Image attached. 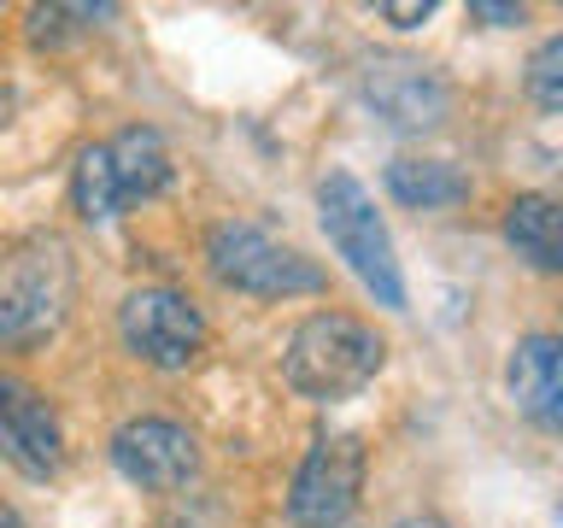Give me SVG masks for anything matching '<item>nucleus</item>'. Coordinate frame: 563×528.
<instances>
[{"mask_svg":"<svg viewBox=\"0 0 563 528\" xmlns=\"http://www.w3.org/2000/svg\"><path fill=\"white\" fill-rule=\"evenodd\" d=\"M382 359H387V341L369 323H358L346 311H317L294 329L282 376H288L294 394L334 405V399H352L358 387L376 382Z\"/></svg>","mask_w":563,"mask_h":528,"instance_id":"obj_1","label":"nucleus"},{"mask_svg":"<svg viewBox=\"0 0 563 528\" xmlns=\"http://www.w3.org/2000/svg\"><path fill=\"white\" fill-rule=\"evenodd\" d=\"M317 218H323L329 246L346 258V271L376 294V306L405 311V276H399V258H394V235H387L382 211H376V200H369V188L358 176L329 170L323 183H317Z\"/></svg>","mask_w":563,"mask_h":528,"instance_id":"obj_2","label":"nucleus"},{"mask_svg":"<svg viewBox=\"0 0 563 528\" xmlns=\"http://www.w3.org/2000/svg\"><path fill=\"white\" fill-rule=\"evenodd\" d=\"M206 258H211V276L235 294H258V299L323 294V271L306 253H294L288 241L264 235L258 223H218L206 235Z\"/></svg>","mask_w":563,"mask_h":528,"instance_id":"obj_3","label":"nucleus"},{"mask_svg":"<svg viewBox=\"0 0 563 528\" xmlns=\"http://www.w3.org/2000/svg\"><path fill=\"white\" fill-rule=\"evenodd\" d=\"M70 311V258L59 241L24 246L0 276V346H42Z\"/></svg>","mask_w":563,"mask_h":528,"instance_id":"obj_4","label":"nucleus"},{"mask_svg":"<svg viewBox=\"0 0 563 528\" xmlns=\"http://www.w3.org/2000/svg\"><path fill=\"white\" fill-rule=\"evenodd\" d=\"M364 493V447L358 435H317L311 452L299 458L288 487V517L299 528H341L358 510Z\"/></svg>","mask_w":563,"mask_h":528,"instance_id":"obj_5","label":"nucleus"},{"mask_svg":"<svg viewBox=\"0 0 563 528\" xmlns=\"http://www.w3.org/2000/svg\"><path fill=\"white\" fill-rule=\"evenodd\" d=\"M118 334L141 364L153 370H188L206 346V317L176 288H135L118 311Z\"/></svg>","mask_w":563,"mask_h":528,"instance_id":"obj_6","label":"nucleus"},{"mask_svg":"<svg viewBox=\"0 0 563 528\" xmlns=\"http://www.w3.org/2000/svg\"><path fill=\"white\" fill-rule=\"evenodd\" d=\"M112 464L123 482H135L147 493H183L200 475V447L170 417H130L112 435Z\"/></svg>","mask_w":563,"mask_h":528,"instance_id":"obj_7","label":"nucleus"},{"mask_svg":"<svg viewBox=\"0 0 563 528\" xmlns=\"http://www.w3.org/2000/svg\"><path fill=\"white\" fill-rule=\"evenodd\" d=\"M0 458H7L18 475H30V482H47V475H59V464H65L59 417H53V405L18 376H0Z\"/></svg>","mask_w":563,"mask_h":528,"instance_id":"obj_8","label":"nucleus"},{"mask_svg":"<svg viewBox=\"0 0 563 528\" xmlns=\"http://www.w3.org/2000/svg\"><path fill=\"white\" fill-rule=\"evenodd\" d=\"M364 100L382 123L411 130V135L434 130V123L446 118V88H440V77L417 59H369L364 65Z\"/></svg>","mask_w":563,"mask_h":528,"instance_id":"obj_9","label":"nucleus"},{"mask_svg":"<svg viewBox=\"0 0 563 528\" xmlns=\"http://www.w3.org/2000/svg\"><path fill=\"white\" fill-rule=\"evenodd\" d=\"M505 387L517 411L545 435H563V334H528L505 364Z\"/></svg>","mask_w":563,"mask_h":528,"instance_id":"obj_10","label":"nucleus"},{"mask_svg":"<svg viewBox=\"0 0 563 528\" xmlns=\"http://www.w3.org/2000/svg\"><path fill=\"white\" fill-rule=\"evenodd\" d=\"M106 158H112V176H118V194L123 206L135 200H153V194L170 188V147L158 130H118L112 141H106Z\"/></svg>","mask_w":563,"mask_h":528,"instance_id":"obj_11","label":"nucleus"},{"mask_svg":"<svg viewBox=\"0 0 563 528\" xmlns=\"http://www.w3.org/2000/svg\"><path fill=\"white\" fill-rule=\"evenodd\" d=\"M505 241L534 264V271H563V206L545 194H522L505 206Z\"/></svg>","mask_w":563,"mask_h":528,"instance_id":"obj_12","label":"nucleus"},{"mask_svg":"<svg viewBox=\"0 0 563 528\" xmlns=\"http://www.w3.org/2000/svg\"><path fill=\"white\" fill-rule=\"evenodd\" d=\"M387 194L411 211H440V206L470 200V176L446 165V158H394L387 165Z\"/></svg>","mask_w":563,"mask_h":528,"instance_id":"obj_13","label":"nucleus"},{"mask_svg":"<svg viewBox=\"0 0 563 528\" xmlns=\"http://www.w3.org/2000/svg\"><path fill=\"white\" fill-rule=\"evenodd\" d=\"M70 200H77V218L88 223H112L123 211V194H118V176H112V158H106V141L77 153V170H70Z\"/></svg>","mask_w":563,"mask_h":528,"instance_id":"obj_14","label":"nucleus"},{"mask_svg":"<svg viewBox=\"0 0 563 528\" xmlns=\"http://www.w3.org/2000/svg\"><path fill=\"white\" fill-rule=\"evenodd\" d=\"M528 95L545 112H563V35H552L534 59H528Z\"/></svg>","mask_w":563,"mask_h":528,"instance_id":"obj_15","label":"nucleus"},{"mask_svg":"<svg viewBox=\"0 0 563 528\" xmlns=\"http://www.w3.org/2000/svg\"><path fill=\"white\" fill-rule=\"evenodd\" d=\"M382 18H387V24H399V30H417V24H429V18H434V0H382Z\"/></svg>","mask_w":563,"mask_h":528,"instance_id":"obj_16","label":"nucleus"},{"mask_svg":"<svg viewBox=\"0 0 563 528\" xmlns=\"http://www.w3.org/2000/svg\"><path fill=\"white\" fill-rule=\"evenodd\" d=\"M470 18H482V24H522V7H499V0H470Z\"/></svg>","mask_w":563,"mask_h":528,"instance_id":"obj_17","label":"nucleus"},{"mask_svg":"<svg viewBox=\"0 0 563 528\" xmlns=\"http://www.w3.org/2000/svg\"><path fill=\"white\" fill-rule=\"evenodd\" d=\"M0 528H30V522H24V517H18V510H12L7 499H0Z\"/></svg>","mask_w":563,"mask_h":528,"instance_id":"obj_18","label":"nucleus"},{"mask_svg":"<svg viewBox=\"0 0 563 528\" xmlns=\"http://www.w3.org/2000/svg\"><path fill=\"white\" fill-rule=\"evenodd\" d=\"M394 528H446L440 517H405V522H394Z\"/></svg>","mask_w":563,"mask_h":528,"instance_id":"obj_19","label":"nucleus"},{"mask_svg":"<svg viewBox=\"0 0 563 528\" xmlns=\"http://www.w3.org/2000/svg\"><path fill=\"white\" fill-rule=\"evenodd\" d=\"M7 112H12V88H0V123H7Z\"/></svg>","mask_w":563,"mask_h":528,"instance_id":"obj_20","label":"nucleus"},{"mask_svg":"<svg viewBox=\"0 0 563 528\" xmlns=\"http://www.w3.org/2000/svg\"><path fill=\"white\" fill-rule=\"evenodd\" d=\"M558 522H563V505H558Z\"/></svg>","mask_w":563,"mask_h":528,"instance_id":"obj_21","label":"nucleus"}]
</instances>
